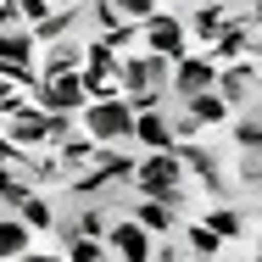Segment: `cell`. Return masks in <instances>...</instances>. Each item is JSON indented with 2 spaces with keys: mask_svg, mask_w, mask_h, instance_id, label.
Masks as SVG:
<instances>
[{
  "mask_svg": "<svg viewBox=\"0 0 262 262\" xmlns=\"http://www.w3.org/2000/svg\"><path fill=\"white\" fill-rule=\"evenodd\" d=\"M201 195L207 201H234V179L229 173H212V179H201Z\"/></svg>",
  "mask_w": 262,
  "mask_h": 262,
  "instance_id": "cell-27",
  "label": "cell"
},
{
  "mask_svg": "<svg viewBox=\"0 0 262 262\" xmlns=\"http://www.w3.org/2000/svg\"><path fill=\"white\" fill-rule=\"evenodd\" d=\"M106 246H112V262H157V234H151L145 223H134L128 212L112 223Z\"/></svg>",
  "mask_w": 262,
  "mask_h": 262,
  "instance_id": "cell-5",
  "label": "cell"
},
{
  "mask_svg": "<svg viewBox=\"0 0 262 262\" xmlns=\"http://www.w3.org/2000/svg\"><path fill=\"white\" fill-rule=\"evenodd\" d=\"M217 90H223V101L234 106V112L262 106V67L257 61H229V67H217Z\"/></svg>",
  "mask_w": 262,
  "mask_h": 262,
  "instance_id": "cell-7",
  "label": "cell"
},
{
  "mask_svg": "<svg viewBox=\"0 0 262 262\" xmlns=\"http://www.w3.org/2000/svg\"><path fill=\"white\" fill-rule=\"evenodd\" d=\"M229 134H234L240 151H262V106H246V112L229 123Z\"/></svg>",
  "mask_w": 262,
  "mask_h": 262,
  "instance_id": "cell-22",
  "label": "cell"
},
{
  "mask_svg": "<svg viewBox=\"0 0 262 262\" xmlns=\"http://www.w3.org/2000/svg\"><path fill=\"white\" fill-rule=\"evenodd\" d=\"M184 23H190V39H195V51H207L212 39L234 23V11L223 6V0H195L190 11H184Z\"/></svg>",
  "mask_w": 262,
  "mask_h": 262,
  "instance_id": "cell-9",
  "label": "cell"
},
{
  "mask_svg": "<svg viewBox=\"0 0 262 262\" xmlns=\"http://www.w3.org/2000/svg\"><path fill=\"white\" fill-rule=\"evenodd\" d=\"M134 106H128V95H112V101H90L84 112H78V128L84 134H95L101 145H134Z\"/></svg>",
  "mask_w": 262,
  "mask_h": 262,
  "instance_id": "cell-1",
  "label": "cell"
},
{
  "mask_svg": "<svg viewBox=\"0 0 262 262\" xmlns=\"http://www.w3.org/2000/svg\"><path fill=\"white\" fill-rule=\"evenodd\" d=\"M145 28V51H157V56H167V61H184V56L195 51V39H190V23H184V11H157L151 23H140Z\"/></svg>",
  "mask_w": 262,
  "mask_h": 262,
  "instance_id": "cell-2",
  "label": "cell"
},
{
  "mask_svg": "<svg viewBox=\"0 0 262 262\" xmlns=\"http://www.w3.org/2000/svg\"><path fill=\"white\" fill-rule=\"evenodd\" d=\"M157 262H201V257L179 251V246H173V234H167V240H157Z\"/></svg>",
  "mask_w": 262,
  "mask_h": 262,
  "instance_id": "cell-29",
  "label": "cell"
},
{
  "mask_svg": "<svg viewBox=\"0 0 262 262\" xmlns=\"http://www.w3.org/2000/svg\"><path fill=\"white\" fill-rule=\"evenodd\" d=\"M17 262H67V251H28V257H17Z\"/></svg>",
  "mask_w": 262,
  "mask_h": 262,
  "instance_id": "cell-30",
  "label": "cell"
},
{
  "mask_svg": "<svg viewBox=\"0 0 262 262\" xmlns=\"http://www.w3.org/2000/svg\"><path fill=\"white\" fill-rule=\"evenodd\" d=\"M67 251V262H112V246L106 240H90V234H78L73 246H61Z\"/></svg>",
  "mask_w": 262,
  "mask_h": 262,
  "instance_id": "cell-23",
  "label": "cell"
},
{
  "mask_svg": "<svg viewBox=\"0 0 262 262\" xmlns=\"http://www.w3.org/2000/svg\"><path fill=\"white\" fill-rule=\"evenodd\" d=\"M0 134H6L17 151H45V145H51V112H45V106H23V112L0 117Z\"/></svg>",
  "mask_w": 262,
  "mask_h": 262,
  "instance_id": "cell-6",
  "label": "cell"
},
{
  "mask_svg": "<svg viewBox=\"0 0 262 262\" xmlns=\"http://www.w3.org/2000/svg\"><path fill=\"white\" fill-rule=\"evenodd\" d=\"M34 106H45V112H84L90 106V90H84V67L78 73H51L39 90H34Z\"/></svg>",
  "mask_w": 262,
  "mask_h": 262,
  "instance_id": "cell-4",
  "label": "cell"
},
{
  "mask_svg": "<svg viewBox=\"0 0 262 262\" xmlns=\"http://www.w3.org/2000/svg\"><path fill=\"white\" fill-rule=\"evenodd\" d=\"M51 151L67 162V179H73V173L95 167V157H101V140H95V134H73V140H61V145H51Z\"/></svg>",
  "mask_w": 262,
  "mask_h": 262,
  "instance_id": "cell-17",
  "label": "cell"
},
{
  "mask_svg": "<svg viewBox=\"0 0 262 262\" xmlns=\"http://www.w3.org/2000/svg\"><path fill=\"white\" fill-rule=\"evenodd\" d=\"M201 90H217V61H212L207 51H190L184 61H173L167 95H173V106H184L190 95H201Z\"/></svg>",
  "mask_w": 262,
  "mask_h": 262,
  "instance_id": "cell-3",
  "label": "cell"
},
{
  "mask_svg": "<svg viewBox=\"0 0 262 262\" xmlns=\"http://www.w3.org/2000/svg\"><path fill=\"white\" fill-rule=\"evenodd\" d=\"M84 67H95V73H112L117 67V51L106 45V34H90L84 39Z\"/></svg>",
  "mask_w": 262,
  "mask_h": 262,
  "instance_id": "cell-24",
  "label": "cell"
},
{
  "mask_svg": "<svg viewBox=\"0 0 262 262\" xmlns=\"http://www.w3.org/2000/svg\"><path fill=\"white\" fill-rule=\"evenodd\" d=\"M251 45H257V17H234V23L207 45V56L217 67H229V61H251Z\"/></svg>",
  "mask_w": 262,
  "mask_h": 262,
  "instance_id": "cell-8",
  "label": "cell"
},
{
  "mask_svg": "<svg viewBox=\"0 0 262 262\" xmlns=\"http://www.w3.org/2000/svg\"><path fill=\"white\" fill-rule=\"evenodd\" d=\"M17 217H23L34 234H56V223H61V212H56V201L45 195V190H34V195L17 207Z\"/></svg>",
  "mask_w": 262,
  "mask_h": 262,
  "instance_id": "cell-18",
  "label": "cell"
},
{
  "mask_svg": "<svg viewBox=\"0 0 262 262\" xmlns=\"http://www.w3.org/2000/svg\"><path fill=\"white\" fill-rule=\"evenodd\" d=\"M201 134H207V128H201L184 106H173V140H201Z\"/></svg>",
  "mask_w": 262,
  "mask_h": 262,
  "instance_id": "cell-28",
  "label": "cell"
},
{
  "mask_svg": "<svg viewBox=\"0 0 262 262\" xmlns=\"http://www.w3.org/2000/svg\"><path fill=\"white\" fill-rule=\"evenodd\" d=\"M95 167H101L117 190H134V173H140V145H101Z\"/></svg>",
  "mask_w": 262,
  "mask_h": 262,
  "instance_id": "cell-12",
  "label": "cell"
},
{
  "mask_svg": "<svg viewBox=\"0 0 262 262\" xmlns=\"http://www.w3.org/2000/svg\"><path fill=\"white\" fill-rule=\"evenodd\" d=\"M257 251H262V240H257Z\"/></svg>",
  "mask_w": 262,
  "mask_h": 262,
  "instance_id": "cell-32",
  "label": "cell"
},
{
  "mask_svg": "<svg viewBox=\"0 0 262 262\" xmlns=\"http://www.w3.org/2000/svg\"><path fill=\"white\" fill-rule=\"evenodd\" d=\"M173 151H179V162H184V173H190V179H212V173H223V157L212 151L207 140H179Z\"/></svg>",
  "mask_w": 262,
  "mask_h": 262,
  "instance_id": "cell-16",
  "label": "cell"
},
{
  "mask_svg": "<svg viewBox=\"0 0 262 262\" xmlns=\"http://www.w3.org/2000/svg\"><path fill=\"white\" fill-rule=\"evenodd\" d=\"M84 67V39L78 34H67V39H56V45H39V73L51 78V73H78Z\"/></svg>",
  "mask_w": 262,
  "mask_h": 262,
  "instance_id": "cell-14",
  "label": "cell"
},
{
  "mask_svg": "<svg viewBox=\"0 0 262 262\" xmlns=\"http://www.w3.org/2000/svg\"><path fill=\"white\" fill-rule=\"evenodd\" d=\"M251 17H257V28H262V0H251Z\"/></svg>",
  "mask_w": 262,
  "mask_h": 262,
  "instance_id": "cell-31",
  "label": "cell"
},
{
  "mask_svg": "<svg viewBox=\"0 0 262 262\" xmlns=\"http://www.w3.org/2000/svg\"><path fill=\"white\" fill-rule=\"evenodd\" d=\"M56 6H61V0H17V17H23V23H28V28H39V23H45V17H51Z\"/></svg>",
  "mask_w": 262,
  "mask_h": 262,
  "instance_id": "cell-26",
  "label": "cell"
},
{
  "mask_svg": "<svg viewBox=\"0 0 262 262\" xmlns=\"http://www.w3.org/2000/svg\"><path fill=\"white\" fill-rule=\"evenodd\" d=\"M179 234H184V251H190V257H201V262H217V257H223V246H229V240H223V234L212 229L207 217H195V223H184Z\"/></svg>",
  "mask_w": 262,
  "mask_h": 262,
  "instance_id": "cell-15",
  "label": "cell"
},
{
  "mask_svg": "<svg viewBox=\"0 0 262 262\" xmlns=\"http://www.w3.org/2000/svg\"><path fill=\"white\" fill-rule=\"evenodd\" d=\"M134 145H140V151H173V145H179V140H173V101L134 117Z\"/></svg>",
  "mask_w": 262,
  "mask_h": 262,
  "instance_id": "cell-10",
  "label": "cell"
},
{
  "mask_svg": "<svg viewBox=\"0 0 262 262\" xmlns=\"http://www.w3.org/2000/svg\"><path fill=\"white\" fill-rule=\"evenodd\" d=\"M184 112H190V117H195V123H201V128H229V123H234V106L223 101V90H201V95H190V101H184Z\"/></svg>",
  "mask_w": 262,
  "mask_h": 262,
  "instance_id": "cell-13",
  "label": "cell"
},
{
  "mask_svg": "<svg viewBox=\"0 0 262 262\" xmlns=\"http://www.w3.org/2000/svg\"><path fill=\"white\" fill-rule=\"evenodd\" d=\"M0 61H39V39H34V28H28V23L0 28Z\"/></svg>",
  "mask_w": 262,
  "mask_h": 262,
  "instance_id": "cell-20",
  "label": "cell"
},
{
  "mask_svg": "<svg viewBox=\"0 0 262 262\" xmlns=\"http://www.w3.org/2000/svg\"><path fill=\"white\" fill-rule=\"evenodd\" d=\"M117 11H123V23H151L167 6H162V0H117Z\"/></svg>",
  "mask_w": 262,
  "mask_h": 262,
  "instance_id": "cell-25",
  "label": "cell"
},
{
  "mask_svg": "<svg viewBox=\"0 0 262 262\" xmlns=\"http://www.w3.org/2000/svg\"><path fill=\"white\" fill-rule=\"evenodd\" d=\"M201 217H207L223 240H240V234H246V212L234 207V201H207V212H201Z\"/></svg>",
  "mask_w": 262,
  "mask_h": 262,
  "instance_id": "cell-21",
  "label": "cell"
},
{
  "mask_svg": "<svg viewBox=\"0 0 262 262\" xmlns=\"http://www.w3.org/2000/svg\"><path fill=\"white\" fill-rule=\"evenodd\" d=\"M128 217H134V223H145L157 240H167V234H179V229H184L179 207H167V201H151V195H134V201H128Z\"/></svg>",
  "mask_w": 262,
  "mask_h": 262,
  "instance_id": "cell-11",
  "label": "cell"
},
{
  "mask_svg": "<svg viewBox=\"0 0 262 262\" xmlns=\"http://www.w3.org/2000/svg\"><path fill=\"white\" fill-rule=\"evenodd\" d=\"M34 251V229L11 212V217H0V262H17V257H28Z\"/></svg>",
  "mask_w": 262,
  "mask_h": 262,
  "instance_id": "cell-19",
  "label": "cell"
}]
</instances>
